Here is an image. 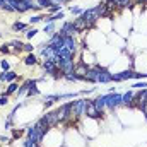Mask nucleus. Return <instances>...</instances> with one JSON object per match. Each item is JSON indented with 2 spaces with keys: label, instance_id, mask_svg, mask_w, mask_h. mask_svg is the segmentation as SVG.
<instances>
[{
  "label": "nucleus",
  "instance_id": "1",
  "mask_svg": "<svg viewBox=\"0 0 147 147\" xmlns=\"http://www.w3.org/2000/svg\"><path fill=\"white\" fill-rule=\"evenodd\" d=\"M50 128H48V125L43 121V120H39L38 123H34L33 127H29L28 128V139L29 140H33L34 144H39L43 139H45V135H46V132H48Z\"/></svg>",
  "mask_w": 147,
  "mask_h": 147
},
{
  "label": "nucleus",
  "instance_id": "2",
  "mask_svg": "<svg viewBox=\"0 0 147 147\" xmlns=\"http://www.w3.org/2000/svg\"><path fill=\"white\" fill-rule=\"evenodd\" d=\"M84 108H86V99L70 101V120L72 118H79L80 115H84Z\"/></svg>",
  "mask_w": 147,
  "mask_h": 147
},
{
  "label": "nucleus",
  "instance_id": "3",
  "mask_svg": "<svg viewBox=\"0 0 147 147\" xmlns=\"http://www.w3.org/2000/svg\"><path fill=\"white\" fill-rule=\"evenodd\" d=\"M84 115H87L89 118H101L105 113L103 111H99L96 108V105H94V101H91V99H86V108H84Z\"/></svg>",
  "mask_w": 147,
  "mask_h": 147
},
{
  "label": "nucleus",
  "instance_id": "4",
  "mask_svg": "<svg viewBox=\"0 0 147 147\" xmlns=\"http://www.w3.org/2000/svg\"><path fill=\"white\" fill-rule=\"evenodd\" d=\"M46 125H48V128H51V127H57L58 123H60V120H58V115H57V111H48L43 118H41Z\"/></svg>",
  "mask_w": 147,
  "mask_h": 147
},
{
  "label": "nucleus",
  "instance_id": "5",
  "mask_svg": "<svg viewBox=\"0 0 147 147\" xmlns=\"http://www.w3.org/2000/svg\"><path fill=\"white\" fill-rule=\"evenodd\" d=\"M101 70H103V69H101L99 65H96L94 69H89L87 74L82 77V80H86V82H98V75H99Z\"/></svg>",
  "mask_w": 147,
  "mask_h": 147
},
{
  "label": "nucleus",
  "instance_id": "6",
  "mask_svg": "<svg viewBox=\"0 0 147 147\" xmlns=\"http://www.w3.org/2000/svg\"><path fill=\"white\" fill-rule=\"evenodd\" d=\"M118 105H121V96L120 94H106V106L110 110H115Z\"/></svg>",
  "mask_w": 147,
  "mask_h": 147
},
{
  "label": "nucleus",
  "instance_id": "7",
  "mask_svg": "<svg viewBox=\"0 0 147 147\" xmlns=\"http://www.w3.org/2000/svg\"><path fill=\"white\" fill-rule=\"evenodd\" d=\"M75 33H77V31H75V28H74V22H65L58 34L62 38H70V36H74Z\"/></svg>",
  "mask_w": 147,
  "mask_h": 147
},
{
  "label": "nucleus",
  "instance_id": "8",
  "mask_svg": "<svg viewBox=\"0 0 147 147\" xmlns=\"http://www.w3.org/2000/svg\"><path fill=\"white\" fill-rule=\"evenodd\" d=\"M87 70H89V67H87L84 62H79V63H75V65H74V75H77L80 80H82V77L87 74Z\"/></svg>",
  "mask_w": 147,
  "mask_h": 147
},
{
  "label": "nucleus",
  "instance_id": "9",
  "mask_svg": "<svg viewBox=\"0 0 147 147\" xmlns=\"http://www.w3.org/2000/svg\"><path fill=\"white\" fill-rule=\"evenodd\" d=\"M106 3H111L113 7L118 9H127V7H134V0H105Z\"/></svg>",
  "mask_w": 147,
  "mask_h": 147
},
{
  "label": "nucleus",
  "instance_id": "10",
  "mask_svg": "<svg viewBox=\"0 0 147 147\" xmlns=\"http://www.w3.org/2000/svg\"><path fill=\"white\" fill-rule=\"evenodd\" d=\"M63 48H65V50H69L70 53H75V50H77V43H75L74 36L63 38Z\"/></svg>",
  "mask_w": 147,
  "mask_h": 147
},
{
  "label": "nucleus",
  "instance_id": "11",
  "mask_svg": "<svg viewBox=\"0 0 147 147\" xmlns=\"http://www.w3.org/2000/svg\"><path fill=\"white\" fill-rule=\"evenodd\" d=\"M74 28H75V31H77V33H82V31L89 29V28H87V24H86V21H84L80 16H79V17L74 21Z\"/></svg>",
  "mask_w": 147,
  "mask_h": 147
},
{
  "label": "nucleus",
  "instance_id": "12",
  "mask_svg": "<svg viewBox=\"0 0 147 147\" xmlns=\"http://www.w3.org/2000/svg\"><path fill=\"white\" fill-rule=\"evenodd\" d=\"M134 96H135V92H134V91H128L127 94H123V96H121V105H125V106H130V108H132V105H134Z\"/></svg>",
  "mask_w": 147,
  "mask_h": 147
},
{
  "label": "nucleus",
  "instance_id": "13",
  "mask_svg": "<svg viewBox=\"0 0 147 147\" xmlns=\"http://www.w3.org/2000/svg\"><path fill=\"white\" fill-rule=\"evenodd\" d=\"M98 82H101V84H106V82H111V74L106 70V69H103L99 75H98Z\"/></svg>",
  "mask_w": 147,
  "mask_h": 147
},
{
  "label": "nucleus",
  "instance_id": "14",
  "mask_svg": "<svg viewBox=\"0 0 147 147\" xmlns=\"http://www.w3.org/2000/svg\"><path fill=\"white\" fill-rule=\"evenodd\" d=\"M94 101V105H96V108L99 111L105 110V106H106V96H99V98H96V99H92Z\"/></svg>",
  "mask_w": 147,
  "mask_h": 147
},
{
  "label": "nucleus",
  "instance_id": "15",
  "mask_svg": "<svg viewBox=\"0 0 147 147\" xmlns=\"http://www.w3.org/2000/svg\"><path fill=\"white\" fill-rule=\"evenodd\" d=\"M31 82H33V79H28L22 86H19V89H17V96H21V94H24V92H28V89L31 87Z\"/></svg>",
  "mask_w": 147,
  "mask_h": 147
},
{
  "label": "nucleus",
  "instance_id": "16",
  "mask_svg": "<svg viewBox=\"0 0 147 147\" xmlns=\"http://www.w3.org/2000/svg\"><path fill=\"white\" fill-rule=\"evenodd\" d=\"M38 92H39V91H38V87H36V80H33V82H31V87L28 89L26 94H28V98H31V96H36Z\"/></svg>",
  "mask_w": 147,
  "mask_h": 147
},
{
  "label": "nucleus",
  "instance_id": "17",
  "mask_svg": "<svg viewBox=\"0 0 147 147\" xmlns=\"http://www.w3.org/2000/svg\"><path fill=\"white\" fill-rule=\"evenodd\" d=\"M0 9L7 10V12H14V9H12V5H10L9 0H0Z\"/></svg>",
  "mask_w": 147,
  "mask_h": 147
},
{
  "label": "nucleus",
  "instance_id": "18",
  "mask_svg": "<svg viewBox=\"0 0 147 147\" xmlns=\"http://www.w3.org/2000/svg\"><path fill=\"white\" fill-rule=\"evenodd\" d=\"M24 63H26V65H36L38 60H36V57H34L33 53H29V55L24 58Z\"/></svg>",
  "mask_w": 147,
  "mask_h": 147
},
{
  "label": "nucleus",
  "instance_id": "19",
  "mask_svg": "<svg viewBox=\"0 0 147 147\" xmlns=\"http://www.w3.org/2000/svg\"><path fill=\"white\" fill-rule=\"evenodd\" d=\"M36 3H38V7H39V9H46V10L53 5L50 0H36Z\"/></svg>",
  "mask_w": 147,
  "mask_h": 147
},
{
  "label": "nucleus",
  "instance_id": "20",
  "mask_svg": "<svg viewBox=\"0 0 147 147\" xmlns=\"http://www.w3.org/2000/svg\"><path fill=\"white\" fill-rule=\"evenodd\" d=\"M17 89H19V86H17L16 82H10V86L7 87V92H5V94H7V96H10V94L17 92Z\"/></svg>",
  "mask_w": 147,
  "mask_h": 147
},
{
  "label": "nucleus",
  "instance_id": "21",
  "mask_svg": "<svg viewBox=\"0 0 147 147\" xmlns=\"http://www.w3.org/2000/svg\"><path fill=\"white\" fill-rule=\"evenodd\" d=\"M17 79V74L12 72V70H9V72H5V82H14Z\"/></svg>",
  "mask_w": 147,
  "mask_h": 147
},
{
  "label": "nucleus",
  "instance_id": "22",
  "mask_svg": "<svg viewBox=\"0 0 147 147\" xmlns=\"http://www.w3.org/2000/svg\"><path fill=\"white\" fill-rule=\"evenodd\" d=\"M10 46H14V50L21 53V51H22V46H24V45H22L21 41H17V39H14V41H10Z\"/></svg>",
  "mask_w": 147,
  "mask_h": 147
},
{
  "label": "nucleus",
  "instance_id": "23",
  "mask_svg": "<svg viewBox=\"0 0 147 147\" xmlns=\"http://www.w3.org/2000/svg\"><path fill=\"white\" fill-rule=\"evenodd\" d=\"M26 28H28V26H26L24 22H14V26H12L14 31H24Z\"/></svg>",
  "mask_w": 147,
  "mask_h": 147
},
{
  "label": "nucleus",
  "instance_id": "24",
  "mask_svg": "<svg viewBox=\"0 0 147 147\" xmlns=\"http://www.w3.org/2000/svg\"><path fill=\"white\" fill-rule=\"evenodd\" d=\"M65 79H67V80H70V82H77V80H80V79H79L77 75H74V74H67V75H65Z\"/></svg>",
  "mask_w": 147,
  "mask_h": 147
},
{
  "label": "nucleus",
  "instance_id": "25",
  "mask_svg": "<svg viewBox=\"0 0 147 147\" xmlns=\"http://www.w3.org/2000/svg\"><path fill=\"white\" fill-rule=\"evenodd\" d=\"M60 7H62V5H51V7L48 9V12H50V14H55V12H60Z\"/></svg>",
  "mask_w": 147,
  "mask_h": 147
},
{
  "label": "nucleus",
  "instance_id": "26",
  "mask_svg": "<svg viewBox=\"0 0 147 147\" xmlns=\"http://www.w3.org/2000/svg\"><path fill=\"white\" fill-rule=\"evenodd\" d=\"M53 29H55V26H53V22H48V24L45 26V33H53Z\"/></svg>",
  "mask_w": 147,
  "mask_h": 147
},
{
  "label": "nucleus",
  "instance_id": "27",
  "mask_svg": "<svg viewBox=\"0 0 147 147\" xmlns=\"http://www.w3.org/2000/svg\"><path fill=\"white\" fill-rule=\"evenodd\" d=\"M0 67H2L5 72H9V69H10V65H9V62H7V60H2V62H0Z\"/></svg>",
  "mask_w": 147,
  "mask_h": 147
},
{
  "label": "nucleus",
  "instance_id": "28",
  "mask_svg": "<svg viewBox=\"0 0 147 147\" xmlns=\"http://www.w3.org/2000/svg\"><path fill=\"white\" fill-rule=\"evenodd\" d=\"M36 33H38L36 29H28V31H26V36H28L29 39H31V38H34V36H36Z\"/></svg>",
  "mask_w": 147,
  "mask_h": 147
},
{
  "label": "nucleus",
  "instance_id": "29",
  "mask_svg": "<svg viewBox=\"0 0 147 147\" xmlns=\"http://www.w3.org/2000/svg\"><path fill=\"white\" fill-rule=\"evenodd\" d=\"M7 103H9V96H7V94L0 96V106H3V105H7Z\"/></svg>",
  "mask_w": 147,
  "mask_h": 147
},
{
  "label": "nucleus",
  "instance_id": "30",
  "mask_svg": "<svg viewBox=\"0 0 147 147\" xmlns=\"http://www.w3.org/2000/svg\"><path fill=\"white\" fill-rule=\"evenodd\" d=\"M33 48H34V46H33V45H29V43H26V45L22 46V50H24V51H28V53H31V51H33Z\"/></svg>",
  "mask_w": 147,
  "mask_h": 147
},
{
  "label": "nucleus",
  "instance_id": "31",
  "mask_svg": "<svg viewBox=\"0 0 147 147\" xmlns=\"http://www.w3.org/2000/svg\"><path fill=\"white\" fill-rule=\"evenodd\" d=\"M41 19H43V16H33V17L29 19V22H31V24H33V22H39Z\"/></svg>",
  "mask_w": 147,
  "mask_h": 147
},
{
  "label": "nucleus",
  "instance_id": "32",
  "mask_svg": "<svg viewBox=\"0 0 147 147\" xmlns=\"http://www.w3.org/2000/svg\"><path fill=\"white\" fill-rule=\"evenodd\" d=\"M70 12H72V14H75V16H80V14H82V10H80L79 7H72V9H70Z\"/></svg>",
  "mask_w": 147,
  "mask_h": 147
},
{
  "label": "nucleus",
  "instance_id": "33",
  "mask_svg": "<svg viewBox=\"0 0 147 147\" xmlns=\"http://www.w3.org/2000/svg\"><path fill=\"white\" fill-rule=\"evenodd\" d=\"M0 51H2V53H9V51H10V48H9L7 45H3V46H0Z\"/></svg>",
  "mask_w": 147,
  "mask_h": 147
},
{
  "label": "nucleus",
  "instance_id": "34",
  "mask_svg": "<svg viewBox=\"0 0 147 147\" xmlns=\"http://www.w3.org/2000/svg\"><path fill=\"white\" fill-rule=\"evenodd\" d=\"M134 87H139V89H146V87H147V84H146V82H139V84H135Z\"/></svg>",
  "mask_w": 147,
  "mask_h": 147
},
{
  "label": "nucleus",
  "instance_id": "35",
  "mask_svg": "<svg viewBox=\"0 0 147 147\" xmlns=\"http://www.w3.org/2000/svg\"><path fill=\"white\" fill-rule=\"evenodd\" d=\"M21 135H22V130H14V139L21 137Z\"/></svg>",
  "mask_w": 147,
  "mask_h": 147
},
{
  "label": "nucleus",
  "instance_id": "36",
  "mask_svg": "<svg viewBox=\"0 0 147 147\" xmlns=\"http://www.w3.org/2000/svg\"><path fill=\"white\" fill-rule=\"evenodd\" d=\"M53 5H60V3H63V0H50Z\"/></svg>",
  "mask_w": 147,
  "mask_h": 147
},
{
  "label": "nucleus",
  "instance_id": "37",
  "mask_svg": "<svg viewBox=\"0 0 147 147\" xmlns=\"http://www.w3.org/2000/svg\"><path fill=\"white\" fill-rule=\"evenodd\" d=\"M0 82H5V72L0 74Z\"/></svg>",
  "mask_w": 147,
  "mask_h": 147
},
{
  "label": "nucleus",
  "instance_id": "38",
  "mask_svg": "<svg viewBox=\"0 0 147 147\" xmlns=\"http://www.w3.org/2000/svg\"><path fill=\"white\" fill-rule=\"evenodd\" d=\"M134 3H140L142 5V3H147V0H134Z\"/></svg>",
  "mask_w": 147,
  "mask_h": 147
},
{
  "label": "nucleus",
  "instance_id": "39",
  "mask_svg": "<svg viewBox=\"0 0 147 147\" xmlns=\"http://www.w3.org/2000/svg\"><path fill=\"white\" fill-rule=\"evenodd\" d=\"M0 142H2V137H0Z\"/></svg>",
  "mask_w": 147,
  "mask_h": 147
}]
</instances>
